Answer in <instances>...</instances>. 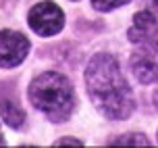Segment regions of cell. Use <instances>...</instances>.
I'll use <instances>...</instances> for the list:
<instances>
[{
  "instance_id": "4",
  "label": "cell",
  "mask_w": 158,
  "mask_h": 148,
  "mask_svg": "<svg viewBox=\"0 0 158 148\" xmlns=\"http://www.w3.org/2000/svg\"><path fill=\"white\" fill-rule=\"evenodd\" d=\"M27 21L31 25V29L42 36V38H50V36H56L58 31L63 29L64 25V15L60 7L50 2V0H44V2H38L35 7L29 11V17Z\"/></svg>"
},
{
  "instance_id": "11",
  "label": "cell",
  "mask_w": 158,
  "mask_h": 148,
  "mask_svg": "<svg viewBox=\"0 0 158 148\" xmlns=\"http://www.w3.org/2000/svg\"><path fill=\"white\" fill-rule=\"evenodd\" d=\"M4 144V136H2V132H0V146Z\"/></svg>"
},
{
  "instance_id": "8",
  "label": "cell",
  "mask_w": 158,
  "mask_h": 148,
  "mask_svg": "<svg viewBox=\"0 0 158 148\" xmlns=\"http://www.w3.org/2000/svg\"><path fill=\"white\" fill-rule=\"evenodd\" d=\"M112 144H118V146H150V140L142 133H125V136L114 138Z\"/></svg>"
},
{
  "instance_id": "6",
  "label": "cell",
  "mask_w": 158,
  "mask_h": 148,
  "mask_svg": "<svg viewBox=\"0 0 158 148\" xmlns=\"http://www.w3.org/2000/svg\"><path fill=\"white\" fill-rule=\"evenodd\" d=\"M129 40L131 42H139L146 38H156L158 36V19L152 15L150 11H142L133 17V23L129 27Z\"/></svg>"
},
{
  "instance_id": "5",
  "label": "cell",
  "mask_w": 158,
  "mask_h": 148,
  "mask_svg": "<svg viewBox=\"0 0 158 148\" xmlns=\"http://www.w3.org/2000/svg\"><path fill=\"white\" fill-rule=\"evenodd\" d=\"M29 52V40L13 29H0V67L13 69L25 61Z\"/></svg>"
},
{
  "instance_id": "9",
  "label": "cell",
  "mask_w": 158,
  "mask_h": 148,
  "mask_svg": "<svg viewBox=\"0 0 158 148\" xmlns=\"http://www.w3.org/2000/svg\"><path fill=\"white\" fill-rule=\"evenodd\" d=\"M127 0H92L96 11H112L117 7H123Z\"/></svg>"
},
{
  "instance_id": "10",
  "label": "cell",
  "mask_w": 158,
  "mask_h": 148,
  "mask_svg": "<svg viewBox=\"0 0 158 148\" xmlns=\"http://www.w3.org/2000/svg\"><path fill=\"white\" fill-rule=\"evenodd\" d=\"M54 146H81V142L75 138H60V140H56Z\"/></svg>"
},
{
  "instance_id": "12",
  "label": "cell",
  "mask_w": 158,
  "mask_h": 148,
  "mask_svg": "<svg viewBox=\"0 0 158 148\" xmlns=\"http://www.w3.org/2000/svg\"><path fill=\"white\" fill-rule=\"evenodd\" d=\"M152 2H156V4H158V0H152Z\"/></svg>"
},
{
  "instance_id": "3",
  "label": "cell",
  "mask_w": 158,
  "mask_h": 148,
  "mask_svg": "<svg viewBox=\"0 0 158 148\" xmlns=\"http://www.w3.org/2000/svg\"><path fill=\"white\" fill-rule=\"evenodd\" d=\"M131 71L142 84L158 81V36L133 42L131 52Z\"/></svg>"
},
{
  "instance_id": "2",
  "label": "cell",
  "mask_w": 158,
  "mask_h": 148,
  "mask_svg": "<svg viewBox=\"0 0 158 148\" xmlns=\"http://www.w3.org/2000/svg\"><path fill=\"white\" fill-rule=\"evenodd\" d=\"M29 100L50 121H67L75 107L71 81L63 73L48 71L35 77L29 86Z\"/></svg>"
},
{
  "instance_id": "7",
  "label": "cell",
  "mask_w": 158,
  "mask_h": 148,
  "mask_svg": "<svg viewBox=\"0 0 158 148\" xmlns=\"http://www.w3.org/2000/svg\"><path fill=\"white\" fill-rule=\"evenodd\" d=\"M0 117H2V121L6 125H10V127H21L23 121H25V113L17 102L4 98V100H0Z\"/></svg>"
},
{
  "instance_id": "1",
  "label": "cell",
  "mask_w": 158,
  "mask_h": 148,
  "mask_svg": "<svg viewBox=\"0 0 158 148\" xmlns=\"http://www.w3.org/2000/svg\"><path fill=\"white\" fill-rule=\"evenodd\" d=\"M85 88L94 107L104 117L121 121L133 113V92L112 54L100 52L92 56L85 67Z\"/></svg>"
}]
</instances>
